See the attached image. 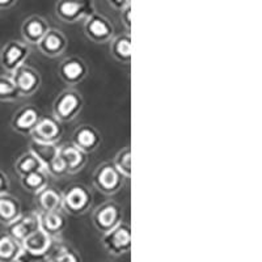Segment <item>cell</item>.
Masks as SVG:
<instances>
[{"label":"cell","instance_id":"8fae6325","mask_svg":"<svg viewBox=\"0 0 262 262\" xmlns=\"http://www.w3.org/2000/svg\"><path fill=\"white\" fill-rule=\"evenodd\" d=\"M63 135L62 123L51 116H41L36 127L30 133L32 140L41 142V143L58 144Z\"/></svg>","mask_w":262,"mask_h":262},{"label":"cell","instance_id":"d6986e66","mask_svg":"<svg viewBox=\"0 0 262 262\" xmlns=\"http://www.w3.org/2000/svg\"><path fill=\"white\" fill-rule=\"evenodd\" d=\"M109 43V54L116 62L121 64H130L131 51H133V41L130 33H121L114 36Z\"/></svg>","mask_w":262,"mask_h":262},{"label":"cell","instance_id":"836d02e7","mask_svg":"<svg viewBox=\"0 0 262 262\" xmlns=\"http://www.w3.org/2000/svg\"><path fill=\"white\" fill-rule=\"evenodd\" d=\"M18 3V0H0V11L11 9Z\"/></svg>","mask_w":262,"mask_h":262},{"label":"cell","instance_id":"2e32d148","mask_svg":"<svg viewBox=\"0 0 262 262\" xmlns=\"http://www.w3.org/2000/svg\"><path fill=\"white\" fill-rule=\"evenodd\" d=\"M50 29L49 21L39 15H32L21 24V37L28 45H37Z\"/></svg>","mask_w":262,"mask_h":262},{"label":"cell","instance_id":"7402d4cb","mask_svg":"<svg viewBox=\"0 0 262 262\" xmlns=\"http://www.w3.org/2000/svg\"><path fill=\"white\" fill-rule=\"evenodd\" d=\"M53 240L54 238H51L48 233H45L39 228L37 229L36 232H33L32 235L28 236L24 242L21 243V247L27 252H30V253L48 254L51 245H53Z\"/></svg>","mask_w":262,"mask_h":262},{"label":"cell","instance_id":"44dd1931","mask_svg":"<svg viewBox=\"0 0 262 262\" xmlns=\"http://www.w3.org/2000/svg\"><path fill=\"white\" fill-rule=\"evenodd\" d=\"M23 212V206L20 200L12 194H3L0 195V223L8 226L16 221Z\"/></svg>","mask_w":262,"mask_h":262},{"label":"cell","instance_id":"3957f363","mask_svg":"<svg viewBox=\"0 0 262 262\" xmlns=\"http://www.w3.org/2000/svg\"><path fill=\"white\" fill-rule=\"evenodd\" d=\"M93 186L104 195H113L123 186L125 177L114 167L113 161H104L93 172Z\"/></svg>","mask_w":262,"mask_h":262},{"label":"cell","instance_id":"277c9868","mask_svg":"<svg viewBox=\"0 0 262 262\" xmlns=\"http://www.w3.org/2000/svg\"><path fill=\"white\" fill-rule=\"evenodd\" d=\"M54 12L66 24H75L96 12L95 0H58Z\"/></svg>","mask_w":262,"mask_h":262},{"label":"cell","instance_id":"f1b7e54d","mask_svg":"<svg viewBox=\"0 0 262 262\" xmlns=\"http://www.w3.org/2000/svg\"><path fill=\"white\" fill-rule=\"evenodd\" d=\"M114 167L119 170L125 179L131 177V147H123L117 152L116 158L113 160Z\"/></svg>","mask_w":262,"mask_h":262},{"label":"cell","instance_id":"9a60e30c","mask_svg":"<svg viewBox=\"0 0 262 262\" xmlns=\"http://www.w3.org/2000/svg\"><path fill=\"white\" fill-rule=\"evenodd\" d=\"M58 155H59L60 160L64 164L67 174H76V173H79L85 167L86 161H88V154L81 151L72 142L71 143L58 146Z\"/></svg>","mask_w":262,"mask_h":262},{"label":"cell","instance_id":"1f68e13d","mask_svg":"<svg viewBox=\"0 0 262 262\" xmlns=\"http://www.w3.org/2000/svg\"><path fill=\"white\" fill-rule=\"evenodd\" d=\"M9 189H11V182H9L8 176L0 169V195L9 193Z\"/></svg>","mask_w":262,"mask_h":262},{"label":"cell","instance_id":"52a82bcc","mask_svg":"<svg viewBox=\"0 0 262 262\" xmlns=\"http://www.w3.org/2000/svg\"><path fill=\"white\" fill-rule=\"evenodd\" d=\"M29 55L30 48L24 41H8L0 50V66L7 74L11 75L27 63Z\"/></svg>","mask_w":262,"mask_h":262},{"label":"cell","instance_id":"8992f818","mask_svg":"<svg viewBox=\"0 0 262 262\" xmlns=\"http://www.w3.org/2000/svg\"><path fill=\"white\" fill-rule=\"evenodd\" d=\"M102 245L112 256H123L131 249V227L121 222L113 229L102 233Z\"/></svg>","mask_w":262,"mask_h":262},{"label":"cell","instance_id":"4316f807","mask_svg":"<svg viewBox=\"0 0 262 262\" xmlns=\"http://www.w3.org/2000/svg\"><path fill=\"white\" fill-rule=\"evenodd\" d=\"M13 169H15V172L17 173L18 176L23 177L25 176V174H28V173H32L34 172V170L45 169V168H43V165L39 163L38 159L28 149L27 152H24V154L15 161Z\"/></svg>","mask_w":262,"mask_h":262},{"label":"cell","instance_id":"9c48e42d","mask_svg":"<svg viewBox=\"0 0 262 262\" xmlns=\"http://www.w3.org/2000/svg\"><path fill=\"white\" fill-rule=\"evenodd\" d=\"M11 76L15 81V85L17 88L20 97H30V96H33L34 93H37V91L39 90V86L42 84L41 74L34 67L27 64V63L18 67L16 71H13Z\"/></svg>","mask_w":262,"mask_h":262},{"label":"cell","instance_id":"ffe728a7","mask_svg":"<svg viewBox=\"0 0 262 262\" xmlns=\"http://www.w3.org/2000/svg\"><path fill=\"white\" fill-rule=\"evenodd\" d=\"M34 202H36L39 212L62 210V191L48 185L38 193H36Z\"/></svg>","mask_w":262,"mask_h":262},{"label":"cell","instance_id":"484cf974","mask_svg":"<svg viewBox=\"0 0 262 262\" xmlns=\"http://www.w3.org/2000/svg\"><path fill=\"white\" fill-rule=\"evenodd\" d=\"M21 186L29 193L36 194L39 190L49 185V174L45 169L34 170L32 173H28L25 176L20 177Z\"/></svg>","mask_w":262,"mask_h":262},{"label":"cell","instance_id":"7c38bea8","mask_svg":"<svg viewBox=\"0 0 262 262\" xmlns=\"http://www.w3.org/2000/svg\"><path fill=\"white\" fill-rule=\"evenodd\" d=\"M39 229V214L36 211L21 212L20 216L7 226V233L23 243L33 232Z\"/></svg>","mask_w":262,"mask_h":262},{"label":"cell","instance_id":"ba28073f","mask_svg":"<svg viewBox=\"0 0 262 262\" xmlns=\"http://www.w3.org/2000/svg\"><path fill=\"white\" fill-rule=\"evenodd\" d=\"M92 222L98 232H107L123 222L122 207L114 201H106L93 211Z\"/></svg>","mask_w":262,"mask_h":262},{"label":"cell","instance_id":"30bf717a","mask_svg":"<svg viewBox=\"0 0 262 262\" xmlns=\"http://www.w3.org/2000/svg\"><path fill=\"white\" fill-rule=\"evenodd\" d=\"M88 66L81 58L69 57L63 59L58 66V76L69 86H75L83 83L88 76Z\"/></svg>","mask_w":262,"mask_h":262},{"label":"cell","instance_id":"603a6c76","mask_svg":"<svg viewBox=\"0 0 262 262\" xmlns=\"http://www.w3.org/2000/svg\"><path fill=\"white\" fill-rule=\"evenodd\" d=\"M49 262H81V257L79 252L66 243H57L51 245L48 252Z\"/></svg>","mask_w":262,"mask_h":262},{"label":"cell","instance_id":"ac0fdd59","mask_svg":"<svg viewBox=\"0 0 262 262\" xmlns=\"http://www.w3.org/2000/svg\"><path fill=\"white\" fill-rule=\"evenodd\" d=\"M39 214V228L48 233L51 238H57L63 233L67 227V217L63 210L58 211L38 212Z\"/></svg>","mask_w":262,"mask_h":262},{"label":"cell","instance_id":"d4e9b609","mask_svg":"<svg viewBox=\"0 0 262 262\" xmlns=\"http://www.w3.org/2000/svg\"><path fill=\"white\" fill-rule=\"evenodd\" d=\"M21 250V243L7 232L0 233V262H15Z\"/></svg>","mask_w":262,"mask_h":262},{"label":"cell","instance_id":"5b68a950","mask_svg":"<svg viewBox=\"0 0 262 262\" xmlns=\"http://www.w3.org/2000/svg\"><path fill=\"white\" fill-rule=\"evenodd\" d=\"M83 29L86 38L98 45L107 43L116 36L113 23L106 16L98 12H93L84 20Z\"/></svg>","mask_w":262,"mask_h":262},{"label":"cell","instance_id":"e0dca14e","mask_svg":"<svg viewBox=\"0 0 262 262\" xmlns=\"http://www.w3.org/2000/svg\"><path fill=\"white\" fill-rule=\"evenodd\" d=\"M72 143L85 154H92L101 144V134L93 126L80 125L74 130Z\"/></svg>","mask_w":262,"mask_h":262},{"label":"cell","instance_id":"4fadbf2b","mask_svg":"<svg viewBox=\"0 0 262 262\" xmlns=\"http://www.w3.org/2000/svg\"><path fill=\"white\" fill-rule=\"evenodd\" d=\"M37 48L45 57L58 58L69 48V39L62 30L57 28H50L41 41L37 43Z\"/></svg>","mask_w":262,"mask_h":262},{"label":"cell","instance_id":"cb8c5ba5","mask_svg":"<svg viewBox=\"0 0 262 262\" xmlns=\"http://www.w3.org/2000/svg\"><path fill=\"white\" fill-rule=\"evenodd\" d=\"M28 149L38 159L45 169L58 156V144L54 143H41V142L32 140Z\"/></svg>","mask_w":262,"mask_h":262},{"label":"cell","instance_id":"f546056e","mask_svg":"<svg viewBox=\"0 0 262 262\" xmlns=\"http://www.w3.org/2000/svg\"><path fill=\"white\" fill-rule=\"evenodd\" d=\"M15 262H49V257L48 254L30 253V252L23 249Z\"/></svg>","mask_w":262,"mask_h":262},{"label":"cell","instance_id":"4dcf8cb0","mask_svg":"<svg viewBox=\"0 0 262 262\" xmlns=\"http://www.w3.org/2000/svg\"><path fill=\"white\" fill-rule=\"evenodd\" d=\"M119 13H121V23H122L123 27L126 28V30L130 32L131 30V4L130 6L125 7L123 9H121Z\"/></svg>","mask_w":262,"mask_h":262},{"label":"cell","instance_id":"7a4b0ae2","mask_svg":"<svg viewBox=\"0 0 262 262\" xmlns=\"http://www.w3.org/2000/svg\"><path fill=\"white\" fill-rule=\"evenodd\" d=\"M84 106L81 93L75 88H67L55 97L53 102V117L60 123L71 122L80 114Z\"/></svg>","mask_w":262,"mask_h":262},{"label":"cell","instance_id":"d6a6232c","mask_svg":"<svg viewBox=\"0 0 262 262\" xmlns=\"http://www.w3.org/2000/svg\"><path fill=\"white\" fill-rule=\"evenodd\" d=\"M106 2L116 11H121V9H123L125 7L131 4V0H106Z\"/></svg>","mask_w":262,"mask_h":262},{"label":"cell","instance_id":"83f0119b","mask_svg":"<svg viewBox=\"0 0 262 262\" xmlns=\"http://www.w3.org/2000/svg\"><path fill=\"white\" fill-rule=\"evenodd\" d=\"M20 98L12 76L9 74L0 75V102H15Z\"/></svg>","mask_w":262,"mask_h":262},{"label":"cell","instance_id":"5bb4252c","mask_svg":"<svg viewBox=\"0 0 262 262\" xmlns=\"http://www.w3.org/2000/svg\"><path fill=\"white\" fill-rule=\"evenodd\" d=\"M41 118L39 109L34 105H25L20 107L11 118V128L20 135H30L36 127L38 119Z\"/></svg>","mask_w":262,"mask_h":262},{"label":"cell","instance_id":"6da1fadb","mask_svg":"<svg viewBox=\"0 0 262 262\" xmlns=\"http://www.w3.org/2000/svg\"><path fill=\"white\" fill-rule=\"evenodd\" d=\"M93 203L92 191L84 184H71L62 191V210L72 216L85 214Z\"/></svg>","mask_w":262,"mask_h":262}]
</instances>
